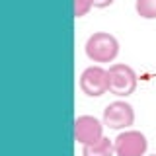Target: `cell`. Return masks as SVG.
<instances>
[{
    "mask_svg": "<svg viewBox=\"0 0 156 156\" xmlns=\"http://www.w3.org/2000/svg\"><path fill=\"white\" fill-rule=\"evenodd\" d=\"M115 0H94V6L96 8H107V6H111Z\"/></svg>",
    "mask_w": 156,
    "mask_h": 156,
    "instance_id": "cell-10",
    "label": "cell"
},
{
    "mask_svg": "<svg viewBox=\"0 0 156 156\" xmlns=\"http://www.w3.org/2000/svg\"><path fill=\"white\" fill-rule=\"evenodd\" d=\"M80 90L90 98L104 96L109 92V74L101 66H88L80 74Z\"/></svg>",
    "mask_w": 156,
    "mask_h": 156,
    "instance_id": "cell-3",
    "label": "cell"
},
{
    "mask_svg": "<svg viewBox=\"0 0 156 156\" xmlns=\"http://www.w3.org/2000/svg\"><path fill=\"white\" fill-rule=\"evenodd\" d=\"M109 74V92L119 98H127L136 88V74L135 70L125 62H115L107 70Z\"/></svg>",
    "mask_w": 156,
    "mask_h": 156,
    "instance_id": "cell-2",
    "label": "cell"
},
{
    "mask_svg": "<svg viewBox=\"0 0 156 156\" xmlns=\"http://www.w3.org/2000/svg\"><path fill=\"white\" fill-rule=\"evenodd\" d=\"M135 10L140 18L152 20V18H156V0H136Z\"/></svg>",
    "mask_w": 156,
    "mask_h": 156,
    "instance_id": "cell-8",
    "label": "cell"
},
{
    "mask_svg": "<svg viewBox=\"0 0 156 156\" xmlns=\"http://www.w3.org/2000/svg\"><path fill=\"white\" fill-rule=\"evenodd\" d=\"M86 55L94 62H111L119 53V41L107 31H96L86 41Z\"/></svg>",
    "mask_w": 156,
    "mask_h": 156,
    "instance_id": "cell-1",
    "label": "cell"
},
{
    "mask_svg": "<svg viewBox=\"0 0 156 156\" xmlns=\"http://www.w3.org/2000/svg\"><path fill=\"white\" fill-rule=\"evenodd\" d=\"M135 121V111L133 105L123 100L111 101L104 109V125L109 129H127Z\"/></svg>",
    "mask_w": 156,
    "mask_h": 156,
    "instance_id": "cell-5",
    "label": "cell"
},
{
    "mask_svg": "<svg viewBox=\"0 0 156 156\" xmlns=\"http://www.w3.org/2000/svg\"><path fill=\"white\" fill-rule=\"evenodd\" d=\"M150 156H156V154H150Z\"/></svg>",
    "mask_w": 156,
    "mask_h": 156,
    "instance_id": "cell-11",
    "label": "cell"
},
{
    "mask_svg": "<svg viewBox=\"0 0 156 156\" xmlns=\"http://www.w3.org/2000/svg\"><path fill=\"white\" fill-rule=\"evenodd\" d=\"M115 154L117 156H144L148 143L140 131H123L115 136Z\"/></svg>",
    "mask_w": 156,
    "mask_h": 156,
    "instance_id": "cell-4",
    "label": "cell"
},
{
    "mask_svg": "<svg viewBox=\"0 0 156 156\" xmlns=\"http://www.w3.org/2000/svg\"><path fill=\"white\" fill-rule=\"evenodd\" d=\"M94 6V0H74V18H82Z\"/></svg>",
    "mask_w": 156,
    "mask_h": 156,
    "instance_id": "cell-9",
    "label": "cell"
},
{
    "mask_svg": "<svg viewBox=\"0 0 156 156\" xmlns=\"http://www.w3.org/2000/svg\"><path fill=\"white\" fill-rule=\"evenodd\" d=\"M115 154V144L107 136H101L100 140L90 144H84L82 156H113Z\"/></svg>",
    "mask_w": 156,
    "mask_h": 156,
    "instance_id": "cell-7",
    "label": "cell"
},
{
    "mask_svg": "<svg viewBox=\"0 0 156 156\" xmlns=\"http://www.w3.org/2000/svg\"><path fill=\"white\" fill-rule=\"evenodd\" d=\"M104 136V125L92 115H80L74 121V139L80 144L96 143Z\"/></svg>",
    "mask_w": 156,
    "mask_h": 156,
    "instance_id": "cell-6",
    "label": "cell"
}]
</instances>
